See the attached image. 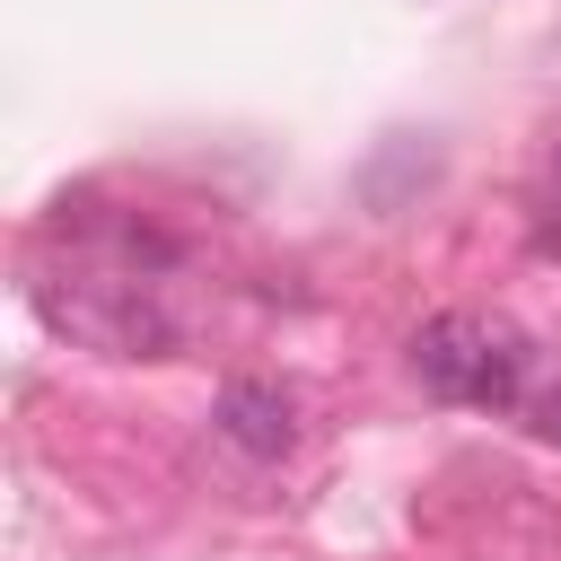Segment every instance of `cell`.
Wrapping results in <instances>:
<instances>
[{
	"instance_id": "6da1fadb",
	"label": "cell",
	"mask_w": 561,
	"mask_h": 561,
	"mask_svg": "<svg viewBox=\"0 0 561 561\" xmlns=\"http://www.w3.org/2000/svg\"><path fill=\"white\" fill-rule=\"evenodd\" d=\"M53 245H61V263H35V307H44L53 333H70L88 351H114V359H167L184 342V316L167 298L184 254L158 228H140L131 210L61 202Z\"/></svg>"
},
{
	"instance_id": "7a4b0ae2",
	"label": "cell",
	"mask_w": 561,
	"mask_h": 561,
	"mask_svg": "<svg viewBox=\"0 0 561 561\" xmlns=\"http://www.w3.org/2000/svg\"><path fill=\"white\" fill-rule=\"evenodd\" d=\"M412 377H421V394H438L456 412H517L526 377H535V342H526V324H508L491 307H447L412 333Z\"/></svg>"
},
{
	"instance_id": "3957f363",
	"label": "cell",
	"mask_w": 561,
	"mask_h": 561,
	"mask_svg": "<svg viewBox=\"0 0 561 561\" xmlns=\"http://www.w3.org/2000/svg\"><path fill=\"white\" fill-rule=\"evenodd\" d=\"M210 430L245 456V465H280L298 447V394L280 377H228L210 403Z\"/></svg>"
},
{
	"instance_id": "277c9868",
	"label": "cell",
	"mask_w": 561,
	"mask_h": 561,
	"mask_svg": "<svg viewBox=\"0 0 561 561\" xmlns=\"http://www.w3.org/2000/svg\"><path fill=\"white\" fill-rule=\"evenodd\" d=\"M526 430H535L543 447H561V377H552L543 394H526Z\"/></svg>"
},
{
	"instance_id": "5b68a950",
	"label": "cell",
	"mask_w": 561,
	"mask_h": 561,
	"mask_svg": "<svg viewBox=\"0 0 561 561\" xmlns=\"http://www.w3.org/2000/svg\"><path fill=\"white\" fill-rule=\"evenodd\" d=\"M543 184H552V210H561V140H552V167H543Z\"/></svg>"
}]
</instances>
